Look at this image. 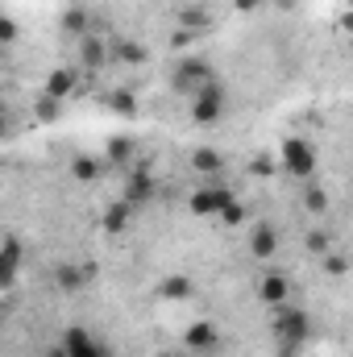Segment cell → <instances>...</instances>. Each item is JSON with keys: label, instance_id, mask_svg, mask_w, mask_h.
Instances as JSON below:
<instances>
[{"label": "cell", "instance_id": "6da1fadb", "mask_svg": "<svg viewBox=\"0 0 353 357\" xmlns=\"http://www.w3.org/2000/svg\"><path fill=\"white\" fill-rule=\"evenodd\" d=\"M312 324H308V312L303 307H291V303H278L274 307V337H278V357H299L303 341H308Z\"/></svg>", "mask_w": 353, "mask_h": 357}, {"label": "cell", "instance_id": "7a4b0ae2", "mask_svg": "<svg viewBox=\"0 0 353 357\" xmlns=\"http://www.w3.org/2000/svg\"><path fill=\"white\" fill-rule=\"evenodd\" d=\"M278 162L291 178H312L316 175V150L303 142V137H287L278 146Z\"/></svg>", "mask_w": 353, "mask_h": 357}, {"label": "cell", "instance_id": "3957f363", "mask_svg": "<svg viewBox=\"0 0 353 357\" xmlns=\"http://www.w3.org/2000/svg\"><path fill=\"white\" fill-rule=\"evenodd\" d=\"M225 84L220 79H212V84H204V88L191 96V121L195 125H216L220 116H225Z\"/></svg>", "mask_w": 353, "mask_h": 357}, {"label": "cell", "instance_id": "277c9868", "mask_svg": "<svg viewBox=\"0 0 353 357\" xmlns=\"http://www.w3.org/2000/svg\"><path fill=\"white\" fill-rule=\"evenodd\" d=\"M171 79H175V91H191V96H195L204 84H212V79H216V71H212V63H208V59H195V54H191V59H183V63L175 67V75H171Z\"/></svg>", "mask_w": 353, "mask_h": 357}, {"label": "cell", "instance_id": "5b68a950", "mask_svg": "<svg viewBox=\"0 0 353 357\" xmlns=\"http://www.w3.org/2000/svg\"><path fill=\"white\" fill-rule=\"evenodd\" d=\"M229 199H233V191H229V187H220V183H208V187L191 191L187 208H191V216H220V208H225Z\"/></svg>", "mask_w": 353, "mask_h": 357}, {"label": "cell", "instance_id": "8992f818", "mask_svg": "<svg viewBox=\"0 0 353 357\" xmlns=\"http://www.w3.org/2000/svg\"><path fill=\"white\" fill-rule=\"evenodd\" d=\"M287 295H291V278H287L283 270H270V274H262V282H258V299H262L266 307L287 303Z\"/></svg>", "mask_w": 353, "mask_h": 357}, {"label": "cell", "instance_id": "52a82bcc", "mask_svg": "<svg viewBox=\"0 0 353 357\" xmlns=\"http://www.w3.org/2000/svg\"><path fill=\"white\" fill-rule=\"evenodd\" d=\"M59 345L67 349V357H104V349H100V341L91 337L88 328H67Z\"/></svg>", "mask_w": 353, "mask_h": 357}, {"label": "cell", "instance_id": "ba28073f", "mask_svg": "<svg viewBox=\"0 0 353 357\" xmlns=\"http://www.w3.org/2000/svg\"><path fill=\"white\" fill-rule=\"evenodd\" d=\"M154 191H158V178L146 175V171H133V175L125 178V204H129V208H133V204L154 199Z\"/></svg>", "mask_w": 353, "mask_h": 357}, {"label": "cell", "instance_id": "9c48e42d", "mask_svg": "<svg viewBox=\"0 0 353 357\" xmlns=\"http://www.w3.org/2000/svg\"><path fill=\"white\" fill-rule=\"evenodd\" d=\"M183 345H187L191 354H212V349L220 345V333H216L212 324H191V328L183 333Z\"/></svg>", "mask_w": 353, "mask_h": 357}, {"label": "cell", "instance_id": "30bf717a", "mask_svg": "<svg viewBox=\"0 0 353 357\" xmlns=\"http://www.w3.org/2000/svg\"><path fill=\"white\" fill-rule=\"evenodd\" d=\"M158 295H163V299H171V303H187V299L195 295V282H191L187 274H167V278H163V287H158Z\"/></svg>", "mask_w": 353, "mask_h": 357}, {"label": "cell", "instance_id": "8fae6325", "mask_svg": "<svg viewBox=\"0 0 353 357\" xmlns=\"http://www.w3.org/2000/svg\"><path fill=\"white\" fill-rule=\"evenodd\" d=\"M191 167H195V175H204V178H220V171H225V154H216V150H195L191 154Z\"/></svg>", "mask_w": 353, "mask_h": 357}, {"label": "cell", "instance_id": "7c38bea8", "mask_svg": "<svg viewBox=\"0 0 353 357\" xmlns=\"http://www.w3.org/2000/svg\"><path fill=\"white\" fill-rule=\"evenodd\" d=\"M21 270V241H4L0 245V287H8Z\"/></svg>", "mask_w": 353, "mask_h": 357}, {"label": "cell", "instance_id": "4fadbf2b", "mask_svg": "<svg viewBox=\"0 0 353 357\" xmlns=\"http://www.w3.org/2000/svg\"><path fill=\"white\" fill-rule=\"evenodd\" d=\"M274 250H278V233H274L270 225H258V229L250 233V254H254V258H274Z\"/></svg>", "mask_w": 353, "mask_h": 357}, {"label": "cell", "instance_id": "5bb4252c", "mask_svg": "<svg viewBox=\"0 0 353 357\" xmlns=\"http://www.w3.org/2000/svg\"><path fill=\"white\" fill-rule=\"evenodd\" d=\"M71 91H75V71L59 67V71H50V75H46V96H50V100H67Z\"/></svg>", "mask_w": 353, "mask_h": 357}, {"label": "cell", "instance_id": "9a60e30c", "mask_svg": "<svg viewBox=\"0 0 353 357\" xmlns=\"http://www.w3.org/2000/svg\"><path fill=\"white\" fill-rule=\"evenodd\" d=\"M88 278H91V266H59L54 270V282L63 291H80V287H88Z\"/></svg>", "mask_w": 353, "mask_h": 357}, {"label": "cell", "instance_id": "2e32d148", "mask_svg": "<svg viewBox=\"0 0 353 357\" xmlns=\"http://www.w3.org/2000/svg\"><path fill=\"white\" fill-rule=\"evenodd\" d=\"M80 59H84V67H100V63L108 59V50H104V42H100V38L84 33V38H80Z\"/></svg>", "mask_w": 353, "mask_h": 357}, {"label": "cell", "instance_id": "e0dca14e", "mask_svg": "<svg viewBox=\"0 0 353 357\" xmlns=\"http://www.w3.org/2000/svg\"><path fill=\"white\" fill-rule=\"evenodd\" d=\"M129 212H133V208H129L125 199L112 204V208L104 212V233H125V229H129Z\"/></svg>", "mask_w": 353, "mask_h": 357}, {"label": "cell", "instance_id": "ac0fdd59", "mask_svg": "<svg viewBox=\"0 0 353 357\" xmlns=\"http://www.w3.org/2000/svg\"><path fill=\"white\" fill-rule=\"evenodd\" d=\"M179 25H183V29H191V33H200V29L208 25V8H204V4H183Z\"/></svg>", "mask_w": 353, "mask_h": 357}, {"label": "cell", "instance_id": "d6986e66", "mask_svg": "<svg viewBox=\"0 0 353 357\" xmlns=\"http://www.w3.org/2000/svg\"><path fill=\"white\" fill-rule=\"evenodd\" d=\"M71 175L80 178V183H96V178H100V162H96V158H84V154H80V158L71 162Z\"/></svg>", "mask_w": 353, "mask_h": 357}, {"label": "cell", "instance_id": "ffe728a7", "mask_svg": "<svg viewBox=\"0 0 353 357\" xmlns=\"http://www.w3.org/2000/svg\"><path fill=\"white\" fill-rule=\"evenodd\" d=\"M129 158H133V142H129V137H112V142H108V162L125 167Z\"/></svg>", "mask_w": 353, "mask_h": 357}, {"label": "cell", "instance_id": "44dd1931", "mask_svg": "<svg viewBox=\"0 0 353 357\" xmlns=\"http://www.w3.org/2000/svg\"><path fill=\"white\" fill-rule=\"evenodd\" d=\"M63 29H67V33H75V38H84V33H88V13H84V8H67Z\"/></svg>", "mask_w": 353, "mask_h": 357}, {"label": "cell", "instance_id": "7402d4cb", "mask_svg": "<svg viewBox=\"0 0 353 357\" xmlns=\"http://www.w3.org/2000/svg\"><path fill=\"white\" fill-rule=\"evenodd\" d=\"M117 59H125V63H146V50H142V42H133V38H125V42H117V50H112Z\"/></svg>", "mask_w": 353, "mask_h": 357}, {"label": "cell", "instance_id": "603a6c76", "mask_svg": "<svg viewBox=\"0 0 353 357\" xmlns=\"http://www.w3.org/2000/svg\"><path fill=\"white\" fill-rule=\"evenodd\" d=\"M303 204H308V212L324 216V212H329V191H324V187H308V199H303Z\"/></svg>", "mask_w": 353, "mask_h": 357}, {"label": "cell", "instance_id": "cb8c5ba5", "mask_svg": "<svg viewBox=\"0 0 353 357\" xmlns=\"http://www.w3.org/2000/svg\"><path fill=\"white\" fill-rule=\"evenodd\" d=\"M112 108H117L121 116H133V112H137V100H133V91H112Z\"/></svg>", "mask_w": 353, "mask_h": 357}, {"label": "cell", "instance_id": "d4e9b609", "mask_svg": "<svg viewBox=\"0 0 353 357\" xmlns=\"http://www.w3.org/2000/svg\"><path fill=\"white\" fill-rule=\"evenodd\" d=\"M220 220H225V225H241V220H246V208H241L237 199H229V204L220 208Z\"/></svg>", "mask_w": 353, "mask_h": 357}, {"label": "cell", "instance_id": "484cf974", "mask_svg": "<svg viewBox=\"0 0 353 357\" xmlns=\"http://www.w3.org/2000/svg\"><path fill=\"white\" fill-rule=\"evenodd\" d=\"M59 104H63V100L42 96V100H38V116H42V121H54V116H59Z\"/></svg>", "mask_w": 353, "mask_h": 357}, {"label": "cell", "instance_id": "4316f807", "mask_svg": "<svg viewBox=\"0 0 353 357\" xmlns=\"http://www.w3.org/2000/svg\"><path fill=\"white\" fill-rule=\"evenodd\" d=\"M308 250H312V254H329V250H333V237H329V233H312V237H308Z\"/></svg>", "mask_w": 353, "mask_h": 357}, {"label": "cell", "instance_id": "83f0119b", "mask_svg": "<svg viewBox=\"0 0 353 357\" xmlns=\"http://www.w3.org/2000/svg\"><path fill=\"white\" fill-rule=\"evenodd\" d=\"M17 33H21V29H17V25L0 13V46H13V42H17Z\"/></svg>", "mask_w": 353, "mask_h": 357}, {"label": "cell", "instance_id": "f1b7e54d", "mask_svg": "<svg viewBox=\"0 0 353 357\" xmlns=\"http://www.w3.org/2000/svg\"><path fill=\"white\" fill-rule=\"evenodd\" d=\"M171 42H175L179 50H187V46L195 42V33H191V29H179V33H175V38H171Z\"/></svg>", "mask_w": 353, "mask_h": 357}, {"label": "cell", "instance_id": "f546056e", "mask_svg": "<svg viewBox=\"0 0 353 357\" xmlns=\"http://www.w3.org/2000/svg\"><path fill=\"white\" fill-rule=\"evenodd\" d=\"M233 4H237V13H254V8H258L262 0H233Z\"/></svg>", "mask_w": 353, "mask_h": 357}, {"label": "cell", "instance_id": "4dcf8cb0", "mask_svg": "<svg viewBox=\"0 0 353 357\" xmlns=\"http://www.w3.org/2000/svg\"><path fill=\"white\" fill-rule=\"evenodd\" d=\"M46 357H67V349H63V345H54V349H50Z\"/></svg>", "mask_w": 353, "mask_h": 357}, {"label": "cell", "instance_id": "1f68e13d", "mask_svg": "<svg viewBox=\"0 0 353 357\" xmlns=\"http://www.w3.org/2000/svg\"><path fill=\"white\" fill-rule=\"evenodd\" d=\"M4 129H8V121H4V112H0V137H4Z\"/></svg>", "mask_w": 353, "mask_h": 357}]
</instances>
